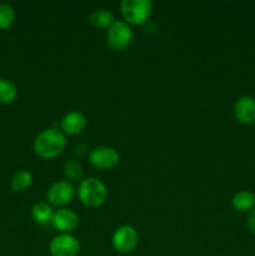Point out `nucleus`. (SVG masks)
I'll use <instances>...</instances> for the list:
<instances>
[{"mask_svg":"<svg viewBox=\"0 0 255 256\" xmlns=\"http://www.w3.org/2000/svg\"><path fill=\"white\" fill-rule=\"evenodd\" d=\"M66 146L65 134L58 128L45 129L35 138L34 152L42 159H54L64 152Z\"/></svg>","mask_w":255,"mask_h":256,"instance_id":"1","label":"nucleus"},{"mask_svg":"<svg viewBox=\"0 0 255 256\" xmlns=\"http://www.w3.org/2000/svg\"><path fill=\"white\" fill-rule=\"evenodd\" d=\"M80 202L89 208L102 206L108 198V190L104 182L98 178H86L80 182L78 188Z\"/></svg>","mask_w":255,"mask_h":256,"instance_id":"2","label":"nucleus"},{"mask_svg":"<svg viewBox=\"0 0 255 256\" xmlns=\"http://www.w3.org/2000/svg\"><path fill=\"white\" fill-rule=\"evenodd\" d=\"M120 12L129 25H142L152 12V2L150 0H122Z\"/></svg>","mask_w":255,"mask_h":256,"instance_id":"3","label":"nucleus"},{"mask_svg":"<svg viewBox=\"0 0 255 256\" xmlns=\"http://www.w3.org/2000/svg\"><path fill=\"white\" fill-rule=\"evenodd\" d=\"M132 30L126 22L115 20L106 32V42L110 49L122 52L132 44Z\"/></svg>","mask_w":255,"mask_h":256,"instance_id":"4","label":"nucleus"},{"mask_svg":"<svg viewBox=\"0 0 255 256\" xmlns=\"http://www.w3.org/2000/svg\"><path fill=\"white\" fill-rule=\"evenodd\" d=\"M139 240L138 232L130 225H122L112 234V248L120 254H129L135 250Z\"/></svg>","mask_w":255,"mask_h":256,"instance_id":"5","label":"nucleus"},{"mask_svg":"<svg viewBox=\"0 0 255 256\" xmlns=\"http://www.w3.org/2000/svg\"><path fill=\"white\" fill-rule=\"evenodd\" d=\"M119 152L112 146H98L92 149L89 154V162L92 166L100 170H109L119 164Z\"/></svg>","mask_w":255,"mask_h":256,"instance_id":"6","label":"nucleus"},{"mask_svg":"<svg viewBox=\"0 0 255 256\" xmlns=\"http://www.w3.org/2000/svg\"><path fill=\"white\" fill-rule=\"evenodd\" d=\"M79 252V240L72 234L56 235L49 244V252L52 256H78Z\"/></svg>","mask_w":255,"mask_h":256,"instance_id":"7","label":"nucleus"},{"mask_svg":"<svg viewBox=\"0 0 255 256\" xmlns=\"http://www.w3.org/2000/svg\"><path fill=\"white\" fill-rule=\"evenodd\" d=\"M75 190L74 186L66 180L56 182L49 188L46 192L48 202L55 206H64V205L72 202L74 198Z\"/></svg>","mask_w":255,"mask_h":256,"instance_id":"8","label":"nucleus"},{"mask_svg":"<svg viewBox=\"0 0 255 256\" xmlns=\"http://www.w3.org/2000/svg\"><path fill=\"white\" fill-rule=\"evenodd\" d=\"M52 224L62 234H70L79 225V216L72 210L66 209V208H62V209L54 212Z\"/></svg>","mask_w":255,"mask_h":256,"instance_id":"9","label":"nucleus"},{"mask_svg":"<svg viewBox=\"0 0 255 256\" xmlns=\"http://www.w3.org/2000/svg\"><path fill=\"white\" fill-rule=\"evenodd\" d=\"M234 116L242 124L255 122V98L249 95L240 96L234 104Z\"/></svg>","mask_w":255,"mask_h":256,"instance_id":"10","label":"nucleus"},{"mask_svg":"<svg viewBox=\"0 0 255 256\" xmlns=\"http://www.w3.org/2000/svg\"><path fill=\"white\" fill-rule=\"evenodd\" d=\"M86 126V118L80 112H69L60 120V130L65 135H76Z\"/></svg>","mask_w":255,"mask_h":256,"instance_id":"11","label":"nucleus"},{"mask_svg":"<svg viewBox=\"0 0 255 256\" xmlns=\"http://www.w3.org/2000/svg\"><path fill=\"white\" fill-rule=\"evenodd\" d=\"M232 205L236 212H250L255 206V194L248 190H242L232 196Z\"/></svg>","mask_w":255,"mask_h":256,"instance_id":"12","label":"nucleus"},{"mask_svg":"<svg viewBox=\"0 0 255 256\" xmlns=\"http://www.w3.org/2000/svg\"><path fill=\"white\" fill-rule=\"evenodd\" d=\"M32 216L35 222L40 225H46L52 222L54 212H52V205L45 202H39L32 206Z\"/></svg>","mask_w":255,"mask_h":256,"instance_id":"13","label":"nucleus"},{"mask_svg":"<svg viewBox=\"0 0 255 256\" xmlns=\"http://www.w3.org/2000/svg\"><path fill=\"white\" fill-rule=\"evenodd\" d=\"M90 24L96 29H109L115 22L114 14L110 10L106 9H98L90 14L89 16Z\"/></svg>","mask_w":255,"mask_h":256,"instance_id":"14","label":"nucleus"},{"mask_svg":"<svg viewBox=\"0 0 255 256\" xmlns=\"http://www.w3.org/2000/svg\"><path fill=\"white\" fill-rule=\"evenodd\" d=\"M18 96V89L12 82L6 79H0V102L12 104Z\"/></svg>","mask_w":255,"mask_h":256,"instance_id":"15","label":"nucleus"},{"mask_svg":"<svg viewBox=\"0 0 255 256\" xmlns=\"http://www.w3.org/2000/svg\"><path fill=\"white\" fill-rule=\"evenodd\" d=\"M32 174L28 170H22V172H16L14 175V178L12 179V189L14 192H20L26 190L28 188L32 185Z\"/></svg>","mask_w":255,"mask_h":256,"instance_id":"16","label":"nucleus"},{"mask_svg":"<svg viewBox=\"0 0 255 256\" xmlns=\"http://www.w3.org/2000/svg\"><path fill=\"white\" fill-rule=\"evenodd\" d=\"M15 22V12L9 4H0V30H6Z\"/></svg>","mask_w":255,"mask_h":256,"instance_id":"17","label":"nucleus"},{"mask_svg":"<svg viewBox=\"0 0 255 256\" xmlns=\"http://www.w3.org/2000/svg\"><path fill=\"white\" fill-rule=\"evenodd\" d=\"M64 175L69 180H80L84 175V169L80 162L70 160L64 165Z\"/></svg>","mask_w":255,"mask_h":256,"instance_id":"18","label":"nucleus"},{"mask_svg":"<svg viewBox=\"0 0 255 256\" xmlns=\"http://www.w3.org/2000/svg\"><path fill=\"white\" fill-rule=\"evenodd\" d=\"M246 225H248V229H249L252 234H255V206L249 212Z\"/></svg>","mask_w":255,"mask_h":256,"instance_id":"19","label":"nucleus"}]
</instances>
